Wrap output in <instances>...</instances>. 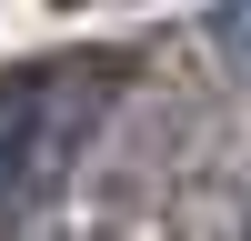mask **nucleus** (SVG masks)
Returning <instances> with one entry per match:
<instances>
[{
    "label": "nucleus",
    "instance_id": "nucleus-1",
    "mask_svg": "<svg viewBox=\"0 0 251 241\" xmlns=\"http://www.w3.org/2000/svg\"><path fill=\"white\" fill-rule=\"evenodd\" d=\"M80 120H91L80 80H0V231L30 221V201L60 181Z\"/></svg>",
    "mask_w": 251,
    "mask_h": 241
},
{
    "label": "nucleus",
    "instance_id": "nucleus-2",
    "mask_svg": "<svg viewBox=\"0 0 251 241\" xmlns=\"http://www.w3.org/2000/svg\"><path fill=\"white\" fill-rule=\"evenodd\" d=\"M211 40H221V50L251 71V0H221V10H211Z\"/></svg>",
    "mask_w": 251,
    "mask_h": 241
},
{
    "label": "nucleus",
    "instance_id": "nucleus-3",
    "mask_svg": "<svg viewBox=\"0 0 251 241\" xmlns=\"http://www.w3.org/2000/svg\"><path fill=\"white\" fill-rule=\"evenodd\" d=\"M241 241H251V231H241Z\"/></svg>",
    "mask_w": 251,
    "mask_h": 241
}]
</instances>
